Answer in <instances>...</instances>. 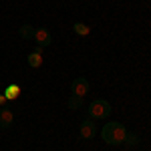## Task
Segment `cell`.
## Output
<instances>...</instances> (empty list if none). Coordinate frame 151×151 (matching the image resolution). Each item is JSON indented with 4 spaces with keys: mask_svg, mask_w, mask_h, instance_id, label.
Segmentation results:
<instances>
[{
    "mask_svg": "<svg viewBox=\"0 0 151 151\" xmlns=\"http://www.w3.org/2000/svg\"><path fill=\"white\" fill-rule=\"evenodd\" d=\"M125 143L131 145V147L137 145V143H139V135H137V133H127V135H125Z\"/></svg>",
    "mask_w": 151,
    "mask_h": 151,
    "instance_id": "obj_10",
    "label": "cell"
},
{
    "mask_svg": "<svg viewBox=\"0 0 151 151\" xmlns=\"http://www.w3.org/2000/svg\"><path fill=\"white\" fill-rule=\"evenodd\" d=\"M35 40H36V45L38 47H48L50 42H52V36H50V32H48V28H36L35 30Z\"/></svg>",
    "mask_w": 151,
    "mask_h": 151,
    "instance_id": "obj_4",
    "label": "cell"
},
{
    "mask_svg": "<svg viewBox=\"0 0 151 151\" xmlns=\"http://www.w3.org/2000/svg\"><path fill=\"white\" fill-rule=\"evenodd\" d=\"M111 115V105L103 101V99H97L93 103L89 105V117L91 119H107V117Z\"/></svg>",
    "mask_w": 151,
    "mask_h": 151,
    "instance_id": "obj_2",
    "label": "cell"
},
{
    "mask_svg": "<svg viewBox=\"0 0 151 151\" xmlns=\"http://www.w3.org/2000/svg\"><path fill=\"white\" fill-rule=\"evenodd\" d=\"M35 30L36 28H32L30 24H22V26L18 28V35H20V38H24V40H32V38H35Z\"/></svg>",
    "mask_w": 151,
    "mask_h": 151,
    "instance_id": "obj_7",
    "label": "cell"
},
{
    "mask_svg": "<svg viewBox=\"0 0 151 151\" xmlns=\"http://www.w3.org/2000/svg\"><path fill=\"white\" fill-rule=\"evenodd\" d=\"M4 101H6V97H4V95H0V105L4 103Z\"/></svg>",
    "mask_w": 151,
    "mask_h": 151,
    "instance_id": "obj_13",
    "label": "cell"
},
{
    "mask_svg": "<svg viewBox=\"0 0 151 151\" xmlns=\"http://www.w3.org/2000/svg\"><path fill=\"white\" fill-rule=\"evenodd\" d=\"M73 28H75V32H77V35H89V28H87V26H85V24H81V22H77L75 24V26H73Z\"/></svg>",
    "mask_w": 151,
    "mask_h": 151,
    "instance_id": "obj_11",
    "label": "cell"
},
{
    "mask_svg": "<svg viewBox=\"0 0 151 151\" xmlns=\"http://www.w3.org/2000/svg\"><path fill=\"white\" fill-rule=\"evenodd\" d=\"M83 107V97H79V95H73L69 99V109H73V111H77V109H81Z\"/></svg>",
    "mask_w": 151,
    "mask_h": 151,
    "instance_id": "obj_9",
    "label": "cell"
},
{
    "mask_svg": "<svg viewBox=\"0 0 151 151\" xmlns=\"http://www.w3.org/2000/svg\"><path fill=\"white\" fill-rule=\"evenodd\" d=\"M14 95H18V87H10V89H8V95H6V97H14Z\"/></svg>",
    "mask_w": 151,
    "mask_h": 151,
    "instance_id": "obj_12",
    "label": "cell"
},
{
    "mask_svg": "<svg viewBox=\"0 0 151 151\" xmlns=\"http://www.w3.org/2000/svg\"><path fill=\"white\" fill-rule=\"evenodd\" d=\"M12 121H14L12 111H10V109H2V111H0V127H2V129H8L12 125Z\"/></svg>",
    "mask_w": 151,
    "mask_h": 151,
    "instance_id": "obj_6",
    "label": "cell"
},
{
    "mask_svg": "<svg viewBox=\"0 0 151 151\" xmlns=\"http://www.w3.org/2000/svg\"><path fill=\"white\" fill-rule=\"evenodd\" d=\"M125 135H127V129L123 127V123H119V121L107 123L103 127V131H101L103 141L109 143V145H121V143H125Z\"/></svg>",
    "mask_w": 151,
    "mask_h": 151,
    "instance_id": "obj_1",
    "label": "cell"
},
{
    "mask_svg": "<svg viewBox=\"0 0 151 151\" xmlns=\"http://www.w3.org/2000/svg\"><path fill=\"white\" fill-rule=\"evenodd\" d=\"M28 65H30L32 69H38V67L42 65V57H40L38 52H35V50H32V52L28 55Z\"/></svg>",
    "mask_w": 151,
    "mask_h": 151,
    "instance_id": "obj_8",
    "label": "cell"
},
{
    "mask_svg": "<svg viewBox=\"0 0 151 151\" xmlns=\"http://www.w3.org/2000/svg\"><path fill=\"white\" fill-rule=\"evenodd\" d=\"M70 91H73V95L85 97V95L89 93V81H87V79H83V77L75 79V81L70 83Z\"/></svg>",
    "mask_w": 151,
    "mask_h": 151,
    "instance_id": "obj_3",
    "label": "cell"
},
{
    "mask_svg": "<svg viewBox=\"0 0 151 151\" xmlns=\"http://www.w3.org/2000/svg\"><path fill=\"white\" fill-rule=\"evenodd\" d=\"M97 135V125L93 123V119H87L81 123V139H93Z\"/></svg>",
    "mask_w": 151,
    "mask_h": 151,
    "instance_id": "obj_5",
    "label": "cell"
}]
</instances>
